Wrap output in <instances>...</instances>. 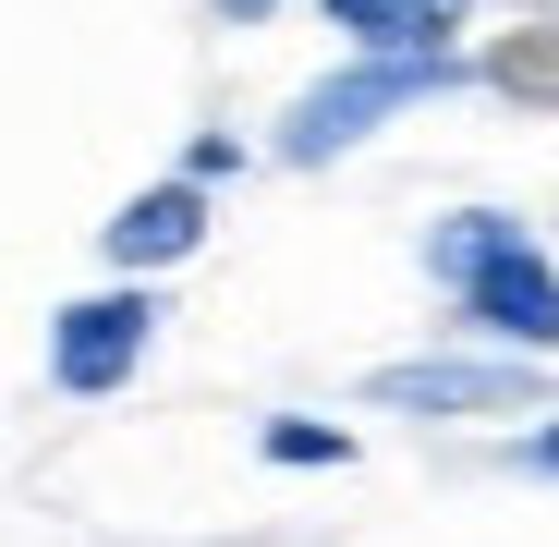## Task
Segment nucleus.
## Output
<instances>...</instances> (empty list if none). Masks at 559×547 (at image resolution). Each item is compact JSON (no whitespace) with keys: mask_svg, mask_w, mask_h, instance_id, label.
Wrapping results in <instances>:
<instances>
[{"mask_svg":"<svg viewBox=\"0 0 559 547\" xmlns=\"http://www.w3.org/2000/svg\"><path fill=\"white\" fill-rule=\"evenodd\" d=\"M438 281H450V305L475 317V329L559 353V267H547L511 219H450V231H438Z\"/></svg>","mask_w":559,"mask_h":547,"instance_id":"1","label":"nucleus"},{"mask_svg":"<svg viewBox=\"0 0 559 547\" xmlns=\"http://www.w3.org/2000/svg\"><path fill=\"white\" fill-rule=\"evenodd\" d=\"M146 329H158V305H146V293H98V305H61V329H49V378H61L73 402L122 390V378H134V353H146Z\"/></svg>","mask_w":559,"mask_h":547,"instance_id":"2","label":"nucleus"},{"mask_svg":"<svg viewBox=\"0 0 559 547\" xmlns=\"http://www.w3.org/2000/svg\"><path fill=\"white\" fill-rule=\"evenodd\" d=\"M195 243H207V195H195V182H158V195H134L110 219V267H170Z\"/></svg>","mask_w":559,"mask_h":547,"instance_id":"3","label":"nucleus"},{"mask_svg":"<svg viewBox=\"0 0 559 547\" xmlns=\"http://www.w3.org/2000/svg\"><path fill=\"white\" fill-rule=\"evenodd\" d=\"M329 25H353L365 49H402V61L438 73V49H450V25H462V0H329Z\"/></svg>","mask_w":559,"mask_h":547,"instance_id":"4","label":"nucleus"},{"mask_svg":"<svg viewBox=\"0 0 559 547\" xmlns=\"http://www.w3.org/2000/svg\"><path fill=\"white\" fill-rule=\"evenodd\" d=\"M487 85L523 98V110H559V13H547V25H511V37L487 49Z\"/></svg>","mask_w":559,"mask_h":547,"instance_id":"5","label":"nucleus"},{"mask_svg":"<svg viewBox=\"0 0 559 547\" xmlns=\"http://www.w3.org/2000/svg\"><path fill=\"white\" fill-rule=\"evenodd\" d=\"M267 463H353L341 426H267Z\"/></svg>","mask_w":559,"mask_h":547,"instance_id":"6","label":"nucleus"},{"mask_svg":"<svg viewBox=\"0 0 559 547\" xmlns=\"http://www.w3.org/2000/svg\"><path fill=\"white\" fill-rule=\"evenodd\" d=\"M523 463H547V475H559V426H535V438H523Z\"/></svg>","mask_w":559,"mask_h":547,"instance_id":"7","label":"nucleus"}]
</instances>
